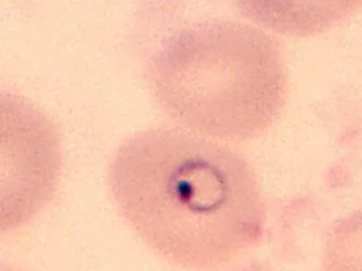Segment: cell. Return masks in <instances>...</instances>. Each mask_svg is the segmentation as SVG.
I'll return each instance as SVG.
<instances>
[{"label":"cell","instance_id":"cell-1","mask_svg":"<svg viewBox=\"0 0 362 271\" xmlns=\"http://www.w3.org/2000/svg\"><path fill=\"white\" fill-rule=\"evenodd\" d=\"M112 182L139 236L184 268L228 265L263 236L266 209L253 168L214 138L181 128L143 131L119 151Z\"/></svg>","mask_w":362,"mask_h":271},{"label":"cell","instance_id":"cell-3","mask_svg":"<svg viewBox=\"0 0 362 271\" xmlns=\"http://www.w3.org/2000/svg\"><path fill=\"white\" fill-rule=\"evenodd\" d=\"M243 16L274 32L305 37L324 32L362 6V0H235Z\"/></svg>","mask_w":362,"mask_h":271},{"label":"cell","instance_id":"cell-2","mask_svg":"<svg viewBox=\"0 0 362 271\" xmlns=\"http://www.w3.org/2000/svg\"><path fill=\"white\" fill-rule=\"evenodd\" d=\"M164 113L188 131L223 141L262 136L280 116L287 73L277 42L239 23H204L171 37L151 66Z\"/></svg>","mask_w":362,"mask_h":271}]
</instances>
